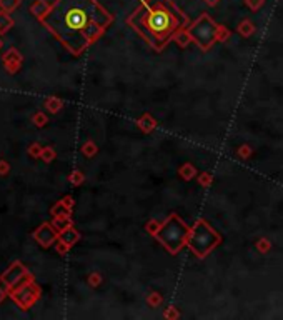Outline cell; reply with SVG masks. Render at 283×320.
<instances>
[{
	"label": "cell",
	"instance_id": "1",
	"mask_svg": "<svg viewBox=\"0 0 283 320\" xmlns=\"http://www.w3.org/2000/svg\"><path fill=\"white\" fill-rule=\"evenodd\" d=\"M42 22L75 55L102 35L113 22L97 0H57L42 17Z\"/></svg>",
	"mask_w": 283,
	"mask_h": 320
},
{
	"label": "cell",
	"instance_id": "2",
	"mask_svg": "<svg viewBox=\"0 0 283 320\" xmlns=\"http://www.w3.org/2000/svg\"><path fill=\"white\" fill-rule=\"evenodd\" d=\"M127 24L155 50H161L188 25V18L172 0H144L129 15Z\"/></svg>",
	"mask_w": 283,
	"mask_h": 320
},
{
	"label": "cell",
	"instance_id": "3",
	"mask_svg": "<svg viewBox=\"0 0 283 320\" xmlns=\"http://www.w3.org/2000/svg\"><path fill=\"white\" fill-rule=\"evenodd\" d=\"M220 244V235L215 232L205 220H197L195 225L188 232L187 244L197 257H205L213 247Z\"/></svg>",
	"mask_w": 283,
	"mask_h": 320
},
{
	"label": "cell",
	"instance_id": "4",
	"mask_svg": "<svg viewBox=\"0 0 283 320\" xmlns=\"http://www.w3.org/2000/svg\"><path fill=\"white\" fill-rule=\"evenodd\" d=\"M188 232H190V229L184 224V220L173 213L165 220V224L157 232V238L170 253H177L187 244Z\"/></svg>",
	"mask_w": 283,
	"mask_h": 320
},
{
	"label": "cell",
	"instance_id": "5",
	"mask_svg": "<svg viewBox=\"0 0 283 320\" xmlns=\"http://www.w3.org/2000/svg\"><path fill=\"white\" fill-rule=\"evenodd\" d=\"M187 33L195 40V44H197L200 49L207 50V49H210V45L215 42V37H217V33H218V25L213 22L208 13H201V15L190 25V29L187 30Z\"/></svg>",
	"mask_w": 283,
	"mask_h": 320
},
{
	"label": "cell",
	"instance_id": "6",
	"mask_svg": "<svg viewBox=\"0 0 283 320\" xmlns=\"http://www.w3.org/2000/svg\"><path fill=\"white\" fill-rule=\"evenodd\" d=\"M247 5L250 7L252 10H258L261 5H264V0H245Z\"/></svg>",
	"mask_w": 283,
	"mask_h": 320
},
{
	"label": "cell",
	"instance_id": "7",
	"mask_svg": "<svg viewBox=\"0 0 283 320\" xmlns=\"http://www.w3.org/2000/svg\"><path fill=\"white\" fill-rule=\"evenodd\" d=\"M205 2H207L208 5H215V4H218V0H205Z\"/></svg>",
	"mask_w": 283,
	"mask_h": 320
}]
</instances>
